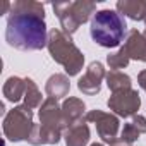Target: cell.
<instances>
[{
	"mask_svg": "<svg viewBox=\"0 0 146 146\" xmlns=\"http://www.w3.org/2000/svg\"><path fill=\"white\" fill-rule=\"evenodd\" d=\"M5 40L19 50H40L46 45V24L33 14H14L7 21Z\"/></svg>",
	"mask_w": 146,
	"mask_h": 146,
	"instance_id": "1",
	"label": "cell"
},
{
	"mask_svg": "<svg viewBox=\"0 0 146 146\" xmlns=\"http://www.w3.org/2000/svg\"><path fill=\"white\" fill-rule=\"evenodd\" d=\"M125 21L124 17L110 9L100 11L93 16L90 24V35L95 43L105 48H113L120 45L125 36Z\"/></svg>",
	"mask_w": 146,
	"mask_h": 146,
	"instance_id": "2",
	"label": "cell"
}]
</instances>
